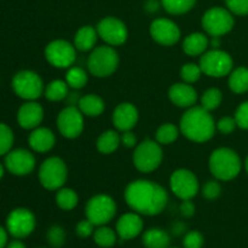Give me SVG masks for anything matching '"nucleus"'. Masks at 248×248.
<instances>
[{"label": "nucleus", "mask_w": 248, "mask_h": 248, "mask_svg": "<svg viewBox=\"0 0 248 248\" xmlns=\"http://www.w3.org/2000/svg\"><path fill=\"white\" fill-rule=\"evenodd\" d=\"M125 200L138 215L156 216L166 207L169 195L159 184L138 179L127 186L125 190Z\"/></svg>", "instance_id": "1"}, {"label": "nucleus", "mask_w": 248, "mask_h": 248, "mask_svg": "<svg viewBox=\"0 0 248 248\" xmlns=\"http://www.w3.org/2000/svg\"><path fill=\"white\" fill-rule=\"evenodd\" d=\"M181 131L188 140L203 143L213 137L216 124L210 111L202 107H191L181 119Z\"/></svg>", "instance_id": "2"}, {"label": "nucleus", "mask_w": 248, "mask_h": 248, "mask_svg": "<svg viewBox=\"0 0 248 248\" xmlns=\"http://www.w3.org/2000/svg\"><path fill=\"white\" fill-rule=\"evenodd\" d=\"M210 171L220 181H232L241 171V160L234 150L219 148L211 154L208 161Z\"/></svg>", "instance_id": "3"}, {"label": "nucleus", "mask_w": 248, "mask_h": 248, "mask_svg": "<svg viewBox=\"0 0 248 248\" xmlns=\"http://www.w3.org/2000/svg\"><path fill=\"white\" fill-rule=\"evenodd\" d=\"M118 65V52L111 46H98L93 48L87 60L90 73L97 78L109 77L115 72Z\"/></svg>", "instance_id": "4"}, {"label": "nucleus", "mask_w": 248, "mask_h": 248, "mask_svg": "<svg viewBox=\"0 0 248 248\" xmlns=\"http://www.w3.org/2000/svg\"><path fill=\"white\" fill-rule=\"evenodd\" d=\"M11 84L15 93L26 101H35L45 91L41 78L31 70H21L16 73Z\"/></svg>", "instance_id": "5"}, {"label": "nucleus", "mask_w": 248, "mask_h": 248, "mask_svg": "<svg viewBox=\"0 0 248 248\" xmlns=\"http://www.w3.org/2000/svg\"><path fill=\"white\" fill-rule=\"evenodd\" d=\"M67 166L61 157H48L39 169V181L47 190H57L62 188L67 181Z\"/></svg>", "instance_id": "6"}, {"label": "nucleus", "mask_w": 248, "mask_h": 248, "mask_svg": "<svg viewBox=\"0 0 248 248\" xmlns=\"http://www.w3.org/2000/svg\"><path fill=\"white\" fill-rule=\"evenodd\" d=\"M162 161V150L160 143L147 140L140 143L133 154V164L138 171L149 173L155 171Z\"/></svg>", "instance_id": "7"}, {"label": "nucleus", "mask_w": 248, "mask_h": 248, "mask_svg": "<svg viewBox=\"0 0 248 248\" xmlns=\"http://www.w3.org/2000/svg\"><path fill=\"white\" fill-rule=\"evenodd\" d=\"M85 213L87 219L91 220L97 227L106 225L115 217L116 203L110 196L103 194L96 195L89 200Z\"/></svg>", "instance_id": "8"}, {"label": "nucleus", "mask_w": 248, "mask_h": 248, "mask_svg": "<svg viewBox=\"0 0 248 248\" xmlns=\"http://www.w3.org/2000/svg\"><path fill=\"white\" fill-rule=\"evenodd\" d=\"M199 65L203 74L213 78H222L232 72V58L225 51L211 50L202 53Z\"/></svg>", "instance_id": "9"}, {"label": "nucleus", "mask_w": 248, "mask_h": 248, "mask_svg": "<svg viewBox=\"0 0 248 248\" xmlns=\"http://www.w3.org/2000/svg\"><path fill=\"white\" fill-rule=\"evenodd\" d=\"M35 217L28 208H15L6 218V230L15 239H26L35 229Z\"/></svg>", "instance_id": "10"}, {"label": "nucleus", "mask_w": 248, "mask_h": 248, "mask_svg": "<svg viewBox=\"0 0 248 248\" xmlns=\"http://www.w3.org/2000/svg\"><path fill=\"white\" fill-rule=\"evenodd\" d=\"M202 26L211 36H222L229 33L234 27V18L229 10L212 7L202 17Z\"/></svg>", "instance_id": "11"}, {"label": "nucleus", "mask_w": 248, "mask_h": 248, "mask_svg": "<svg viewBox=\"0 0 248 248\" xmlns=\"http://www.w3.org/2000/svg\"><path fill=\"white\" fill-rule=\"evenodd\" d=\"M170 186L174 195L181 200H191L199 191V181L193 172L181 169L172 173Z\"/></svg>", "instance_id": "12"}, {"label": "nucleus", "mask_w": 248, "mask_h": 248, "mask_svg": "<svg viewBox=\"0 0 248 248\" xmlns=\"http://www.w3.org/2000/svg\"><path fill=\"white\" fill-rule=\"evenodd\" d=\"M45 57L56 68H69L77 58L75 46L65 40L51 41L45 48Z\"/></svg>", "instance_id": "13"}, {"label": "nucleus", "mask_w": 248, "mask_h": 248, "mask_svg": "<svg viewBox=\"0 0 248 248\" xmlns=\"http://www.w3.org/2000/svg\"><path fill=\"white\" fill-rule=\"evenodd\" d=\"M57 127L63 137H79L84 130V114L78 107L68 106L58 114Z\"/></svg>", "instance_id": "14"}, {"label": "nucleus", "mask_w": 248, "mask_h": 248, "mask_svg": "<svg viewBox=\"0 0 248 248\" xmlns=\"http://www.w3.org/2000/svg\"><path fill=\"white\" fill-rule=\"evenodd\" d=\"M4 165L11 174L27 176L35 169V157L27 149H11L5 155Z\"/></svg>", "instance_id": "15"}, {"label": "nucleus", "mask_w": 248, "mask_h": 248, "mask_svg": "<svg viewBox=\"0 0 248 248\" xmlns=\"http://www.w3.org/2000/svg\"><path fill=\"white\" fill-rule=\"evenodd\" d=\"M97 33L102 40L111 46L121 45L127 39V28L125 23L115 17H106L97 26Z\"/></svg>", "instance_id": "16"}, {"label": "nucleus", "mask_w": 248, "mask_h": 248, "mask_svg": "<svg viewBox=\"0 0 248 248\" xmlns=\"http://www.w3.org/2000/svg\"><path fill=\"white\" fill-rule=\"evenodd\" d=\"M150 35L161 45L172 46L178 43L181 31L174 22L167 18H157L150 24Z\"/></svg>", "instance_id": "17"}, {"label": "nucleus", "mask_w": 248, "mask_h": 248, "mask_svg": "<svg viewBox=\"0 0 248 248\" xmlns=\"http://www.w3.org/2000/svg\"><path fill=\"white\" fill-rule=\"evenodd\" d=\"M44 119L43 107L35 101H27L17 111V123L24 130H34L39 127Z\"/></svg>", "instance_id": "18"}, {"label": "nucleus", "mask_w": 248, "mask_h": 248, "mask_svg": "<svg viewBox=\"0 0 248 248\" xmlns=\"http://www.w3.org/2000/svg\"><path fill=\"white\" fill-rule=\"evenodd\" d=\"M143 232V220L138 213H126L116 223V234L123 241L132 240Z\"/></svg>", "instance_id": "19"}, {"label": "nucleus", "mask_w": 248, "mask_h": 248, "mask_svg": "<svg viewBox=\"0 0 248 248\" xmlns=\"http://www.w3.org/2000/svg\"><path fill=\"white\" fill-rule=\"evenodd\" d=\"M138 121V110L133 104L121 103L115 108L113 113V124L118 130L130 131L136 126Z\"/></svg>", "instance_id": "20"}, {"label": "nucleus", "mask_w": 248, "mask_h": 248, "mask_svg": "<svg viewBox=\"0 0 248 248\" xmlns=\"http://www.w3.org/2000/svg\"><path fill=\"white\" fill-rule=\"evenodd\" d=\"M169 96L172 103L181 108H191L198 101V93L193 86L183 82L174 84L170 89Z\"/></svg>", "instance_id": "21"}, {"label": "nucleus", "mask_w": 248, "mask_h": 248, "mask_svg": "<svg viewBox=\"0 0 248 248\" xmlns=\"http://www.w3.org/2000/svg\"><path fill=\"white\" fill-rule=\"evenodd\" d=\"M28 143L36 153H46L55 145V135L46 127H36L29 135Z\"/></svg>", "instance_id": "22"}, {"label": "nucleus", "mask_w": 248, "mask_h": 248, "mask_svg": "<svg viewBox=\"0 0 248 248\" xmlns=\"http://www.w3.org/2000/svg\"><path fill=\"white\" fill-rule=\"evenodd\" d=\"M97 36H98V33H97V29H94L93 27H81L74 36L75 48L82 51V52L93 50L94 45L97 43Z\"/></svg>", "instance_id": "23"}, {"label": "nucleus", "mask_w": 248, "mask_h": 248, "mask_svg": "<svg viewBox=\"0 0 248 248\" xmlns=\"http://www.w3.org/2000/svg\"><path fill=\"white\" fill-rule=\"evenodd\" d=\"M143 245L147 248H169L171 237L165 230L159 228H150L143 234Z\"/></svg>", "instance_id": "24"}, {"label": "nucleus", "mask_w": 248, "mask_h": 248, "mask_svg": "<svg viewBox=\"0 0 248 248\" xmlns=\"http://www.w3.org/2000/svg\"><path fill=\"white\" fill-rule=\"evenodd\" d=\"M208 46V39L202 33H193L184 39L183 50L189 56H199L205 53Z\"/></svg>", "instance_id": "25"}, {"label": "nucleus", "mask_w": 248, "mask_h": 248, "mask_svg": "<svg viewBox=\"0 0 248 248\" xmlns=\"http://www.w3.org/2000/svg\"><path fill=\"white\" fill-rule=\"evenodd\" d=\"M78 108L84 115L93 118V116H98L103 113L104 102L97 94H86L80 98Z\"/></svg>", "instance_id": "26"}, {"label": "nucleus", "mask_w": 248, "mask_h": 248, "mask_svg": "<svg viewBox=\"0 0 248 248\" xmlns=\"http://www.w3.org/2000/svg\"><path fill=\"white\" fill-rule=\"evenodd\" d=\"M120 143V136H119L115 131L109 130L99 136L98 140H97V149H98L102 154H111V153H114L118 149Z\"/></svg>", "instance_id": "27"}, {"label": "nucleus", "mask_w": 248, "mask_h": 248, "mask_svg": "<svg viewBox=\"0 0 248 248\" xmlns=\"http://www.w3.org/2000/svg\"><path fill=\"white\" fill-rule=\"evenodd\" d=\"M229 87L235 93H244L248 91V69L240 67L235 69L229 77Z\"/></svg>", "instance_id": "28"}, {"label": "nucleus", "mask_w": 248, "mask_h": 248, "mask_svg": "<svg viewBox=\"0 0 248 248\" xmlns=\"http://www.w3.org/2000/svg\"><path fill=\"white\" fill-rule=\"evenodd\" d=\"M68 93H69L68 84L67 81H63V80H53L46 86L45 91H44L46 98L51 102L63 101L67 98Z\"/></svg>", "instance_id": "29"}, {"label": "nucleus", "mask_w": 248, "mask_h": 248, "mask_svg": "<svg viewBox=\"0 0 248 248\" xmlns=\"http://www.w3.org/2000/svg\"><path fill=\"white\" fill-rule=\"evenodd\" d=\"M93 241L102 248H110L116 244V234L113 229L101 225L93 232Z\"/></svg>", "instance_id": "30"}, {"label": "nucleus", "mask_w": 248, "mask_h": 248, "mask_svg": "<svg viewBox=\"0 0 248 248\" xmlns=\"http://www.w3.org/2000/svg\"><path fill=\"white\" fill-rule=\"evenodd\" d=\"M78 201H79V198H78L77 193L69 188L60 189L56 195V202H57L58 207L64 211L73 210L78 205Z\"/></svg>", "instance_id": "31"}, {"label": "nucleus", "mask_w": 248, "mask_h": 248, "mask_svg": "<svg viewBox=\"0 0 248 248\" xmlns=\"http://www.w3.org/2000/svg\"><path fill=\"white\" fill-rule=\"evenodd\" d=\"M178 135L179 131L177 128V126L170 123L164 124L156 131V142L164 145L171 144V143H173L178 138Z\"/></svg>", "instance_id": "32"}, {"label": "nucleus", "mask_w": 248, "mask_h": 248, "mask_svg": "<svg viewBox=\"0 0 248 248\" xmlns=\"http://www.w3.org/2000/svg\"><path fill=\"white\" fill-rule=\"evenodd\" d=\"M65 81H67L68 86H70L72 89H82L87 82V74L82 68L73 67L68 70L67 75H65Z\"/></svg>", "instance_id": "33"}, {"label": "nucleus", "mask_w": 248, "mask_h": 248, "mask_svg": "<svg viewBox=\"0 0 248 248\" xmlns=\"http://www.w3.org/2000/svg\"><path fill=\"white\" fill-rule=\"evenodd\" d=\"M161 2L169 14L182 15L188 12L195 5L196 0H161Z\"/></svg>", "instance_id": "34"}, {"label": "nucleus", "mask_w": 248, "mask_h": 248, "mask_svg": "<svg viewBox=\"0 0 248 248\" xmlns=\"http://www.w3.org/2000/svg\"><path fill=\"white\" fill-rule=\"evenodd\" d=\"M222 102V92L218 89H208L201 97V107L206 110H215Z\"/></svg>", "instance_id": "35"}, {"label": "nucleus", "mask_w": 248, "mask_h": 248, "mask_svg": "<svg viewBox=\"0 0 248 248\" xmlns=\"http://www.w3.org/2000/svg\"><path fill=\"white\" fill-rule=\"evenodd\" d=\"M14 132L6 124L0 123V156L6 155L14 145Z\"/></svg>", "instance_id": "36"}, {"label": "nucleus", "mask_w": 248, "mask_h": 248, "mask_svg": "<svg viewBox=\"0 0 248 248\" xmlns=\"http://www.w3.org/2000/svg\"><path fill=\"white\" fill-rule=\"evenodd\" d=\"M202 70H201L200 65L195 64V63H186L183 65L181 69V77L186 84H193L200 79Z\"/></svg>", "instance_id": "37"}, {"label": "nucleus", "mask_w": 248, "mask_h": 248, "mask_svg": "<svg viewBox=\"0 0 248 248\" xmlns=\"http://www.w3.org/2000/svg\"><path fill=\"white\" fill-rule=\"evenodd\" d=\"M46 237L48 244L53 248H61L65 242V232L60 225H53L48 229Z\"/></svg>", "instance_id": "38"}, {"label": "nucleus", "mask_w": 248, "mask_h": 248, "mask_svg": "<svg viewBox=\"0 0 248 248\" xmlns=\"http://www.w3.org/2000/svg\"><path fill=\"white\" fill-rule=\"evenodd\" d=\"M184 248H202L203 246V236L199 232H186L183 239Z\"/></svg>", "instance_id": "39"}, {"label": "nucleus", "mask_w": 248, "mask_h": 248, "mask_svg": "<svg viewBox=\"0 0 248 248\" xmlns=\"http://www.w3.org/2000/svg\"><path fill=\"white\" fill-rule=\"evenodd\" d=\"M230 12L240 16L248 15V0H225Z\"/></svg>", "instance_id": "40"}, {"label": "nucleus", "mask_w": 248, "mask_h": 248, "mask_svg": "<svg viewBox=\"0 0 248 248\" xmlns=\"http://www.w3.org/2000/svg\"><path fill=\"white\" fill-rule=\"evenodd\" d=\"M235 120H236L237 126L244 130H248V102H244L237 108L235 113Z\"/></svg>", "instance_id": "41"}, {"label": "nucleus", "mask_w": 248, "mask_h": 248, "mask_svg": "<svg viewBox=\"0 0 248 248\" xmlns=\"http://www.w3.org/2000/svg\"><path fill=\"white\" fill-rule=\"evenodd\" d=\"M220 186L216 181H208L207 183L203 186L202 193L207 200H215L220 195Z\"/></svg>", "instance_id": "42"}, {"label": "nucleus", "mask_w": 248, "mask_h": 248, "mask_svg": "<svg viewBox=\"0 0 248 248\" xmlns=\"http://www.w3.org/2000/svg\"><path fill=\"white\" fill-rule=\"evenodd\" d=\"M94 227H96V225H94L91 220H89L86 218L85 220H81V222L78 223L77 228H75V232H77V234L79 235L80 237L85 239V237H90L91 235H93Z\"/></svg>", "instance_id": "43"}, {"label": "nucleus", "mask_w": 248, "mask_h": 248, "mask_svg": "<svg viewBox=\"0 0 248 248\" xmlns=\"http://www.w3.org/2000/svg\"><path fill=\"white\" fill-rule=\"evenodd\" d=\"M236 120L235 118H230V116H225V118L220 119L217 124V128L222 133H232V131L235 130V126H236Z\"/></svg>", "instance_id": "44"}, {"label": "nucleus", "mask_w": 248, "mask_h": 248, "mask_svg": "<svg viewBox=\"0 0 248 248\" xmlns=\"http://www.w3.org/2000/svg\"><path fill=\"white\" fill-rule=\"evenodd\" d=\"M120 140H121V144L125 145L126 148L135 147L136 143H137V138H136V136L133 135L131 131H124L123 135L120 136Z\"/></svg>", "instance_id": "45"}, {"label": "nucleus", "mask_w": 248, "mask_h": 248, "mask_svg": "<svg viewBox=\"0 0 248 248\" xmlns=\"http://www.w3.org/2000/svg\"><path fill=\"white\" fill-rule=\"evenodd\" d=\"M181 213L186 218L193 217L195 213V205L191 202V200H183L181 205Z\"/></svg>", "instance_id": "46"}, {"label": "nucleus", "mask_w": 248, "mask_h": 248, "mask_svg": "<svg viewBox=\"0 0 248 248\" xmlns=\"http://www.w3.org/2000/svg\"><path fill=\"white\" fill-rule=\"evenodd\" d=\"M9 232L0 225V248H5L9 244Z\"/></svg>", "instance_id": "47"}, {"label": "nucleus", "mask_w": 248, "mask_h": 248, "mask_svg": "<svg viewBox=\"0 0 248 248\" xmlns=\"http://www.w3.org/2000/svg\"><path fill=\"white\" fill-rule=\"evenodd\" d=\"M80 98H81V97L79 96V93H75V92H73V93H68L67 96V101L69 102V106H73V107H77L78 104H79Z\"/></svg>", "instance_id": "48"}, {"label": "nucleus", "mask_w": 248, "mask_h": 248, "mask_svg": "<svg viewBox=\"0 0 248 248\" xmlns=\"http://www.w3.org/2000/svg\"><path fill=\"white\" fill-rule=\"evenodd\" d=\"M5 248H26V246H24V244L21 241V240L16 239V240H12V241H10Z\"/></svg>", "instance_id": "49"}, {"label": "nucleus", "mask_w": 248, "mask_h": 248, "mask_svg": "<svg viewBox=\"0 0 248 248\" xmlns=\"http://www.w3.org/2000/svg\"><path fill=\"white\" fill-rule=\"evenodd\" d=\"M147 10L149 12H155L159 10V2L156 0H149L147 2Z\"/></svg>", "instance_id": "50"}, {"label": "nucleus", "mask_w": 248, "mask_h": 248, "mask_svg": "<svg viewBox=\"0 0 248 248\" xmlns=\"http://www.w3.org/2000/svg\"><path fill=\"white\" fill-rule=\"evenodd\" d=\"M184 228L186 227H184V224H182V223H176V224L173 225V228H172V230H173L174 234L179 235L184 232Z\"/></svg>", "instance_id": "51"}, {"label": "nucleus", "mask_w": 248, "mask_h": 248, "mask_svg": "<svg viewBox=\"0 0 248 248\" xmlns=\"http://www.w3.org/2000/svg\"><path fill=\"white\" fill-rule=\"evenodd\" d=\"M4 173H5V167L0 164V181H1L2 177H4Z\"/></svg>", "instance_id": "52"}, {"label": "nucleus", "mask_w": 248, "mask_h": 248, "mask_svg": "<svg viewBox=\"0 0 248 248\" xmlns=\"http://www.w3.org/2000/svg\"><path fill=\"white\" fill-rule=\"evenodd\" d=\"M246 171H247V173H248V156H247V159H246Z\"/></svg>", "instance_id": "53"}, {"label": "nucleus", "mask_w": 248, "mask_h": 248, "mask_svg": "<svg viewBox=\"0 0 248 248\" xmlns=\"http://www.w3.org/2000/svg\"><path fill=\"white\" fill-rule=\"evenodd\" d=\"M169 248H177V247H169Z\"/></svg>", "instance_id": "54"}]
</instances>
